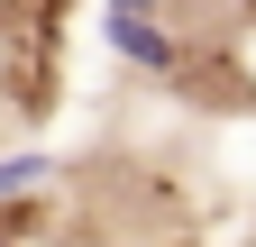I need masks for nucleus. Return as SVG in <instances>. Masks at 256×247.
<instances>
[{
  "label": "nucleus",
  "instance_id": "nucleus-1",
  "mask_svg": "<svg viewBox=\"0 0 256 247\" xmlns=\"http://www.w3.org/2000/svg\"><path fill=\"white\" fill-rule=\"evenodd\" d=\"M101 37H110L119 64H138V74H183V37H174L156 10H110V18H101Z\"/></svg>",
  "mask_w": 256,
  "mask_h": 247
},
{
  "label": "nucleus",
  "instance_id": "nucleus-2",
  "mask_svg": "<svg viewBox=\"0 0 256 247\" xmlns=\"http://www.w3.org/2000/svg\"><path fill=\"white\" fill-rule=\"evenodd\" d=\"M46 183H55V156H46V146H18V156H0V210H10V202H37Z\"/></svg>",
  "mask_w": 256,
  "mask_h": 247
},
{
  "label": "nucleus",
  "instance_id": "nucleus-3",
  "mask_svg": "<svg viewBox=\"0 0 256 247\" xmlns=\"http://www.w3.org/2000/svg\"><path fill=\"white\" fill-rule=\"evenodd\" d=\"M110 10H165V0H110Z\"/></svg>",
  "mask_w": 256,
  "mask_h": 247
}]
</instances>
